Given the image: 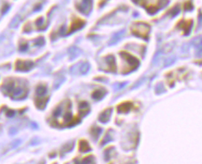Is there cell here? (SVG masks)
<instances>
[{
    "label": "cell",
    "mask_w": 202,
    "mask_h": 164,
    "mask_svg": "<svg viewBox=\"0 0 202 164\" xmlns=\"http://www.w3.org/2000/svg\"><path fill=\"white\" fill-rule=\"evenodd\" d=\"M131 33L135 36L141 37L144 39H148L149 32H150V26L145 22H134L131 27Z\"/></svg>",
    "instance_id": "6da1fadb"
},
{
    "label": "cell",
    "mask_w": 202,
    "mask_h": 164,
    "mask_svg": "<svg viewBox=\"0 0 202 164\" xmlns=\"http://www.w3.org/2000/svg\"><path fill=\"white\" fill-rule=\"evenodd\" d=\"M77 9L85 15H89L92 9V0H80L77 5Z\"/></svg>",
    "instance_id": "7a4b0ae2"
},
{
    "label": "cell",
    "mask_w": 202,
    "mask_h": 164,
    "mask_svg": "<svg viewBox=\"0 0 202 164\" xmlns=\"http://www.w3.org/2000/svg\"><path fill=\"white\" fill-rule=\"evenodd\" d=\"M84 25H85V20L77 18V17H73L72 19V22H71L70 28H69V33L75 32L78 29H81Z\"/></svg>",
    "instance_id": "3957f363"
},
{
    "label": "cell",
    "mask_w": 202,
    "mask_h": 164,
    "mask_svg": "<svg viewBox=\"0 0 202 164\" xmlns=\"http://www.w3.org/2000/svg\"><path fill=\"white\" fill-rule=\"evenodd\" d=\"M192 26V20H184V22H180L178 24V27L183 29L184 31H186V35H188L189 32H190V29Z\"/></svg>",
    "instance_id": "277c9868"
},
{
    "label": "cell",
    "mask_w": 202,
    "mask_h": 164,
    "mask_svg": "<svg viewBox=\"0 0 202 164\" xmlns=\"http://www.w3.org/2000/svg\"><path fill=\"white\" fill-rule=\"evenodd\" d=\"M78 148H79V150H80L81 152H87V151L90 150V146H89V144H88V142L86 140H80V141H79Z\"/></svg>",
    "instance_id": "5b68a950"
},
{
    "label": "cell",
    "mask_w": 202,
    "mask_h": 164,
    "mask_svg": "<svg viewBox=\"0 0 202 164\" xmlns=\"http://www.w3.org/2000/svg\"><path fill=\"white\" fill-rule=\"evenodd\" d=\"M110 114H111V109H106V110H104L102 114L100 115L99 120L102 121V123H107L109 120V117H110Z\"/></svg>",
    "instance_id": "8992f818"
},
{
    "label": "cell",
    "mask_w": 202,
    "mask_h": 164,
    "mask_svg": "<svg viewBox=\"0 0 202 164\" xmlns=\"http://www.w3.org/2000/svg\"><path fill=\"white\" fill-rule=\"evenodd\" d=\"M101 132H102V129L99 128L98 126H95V127H92L91 130H90V134L91 136L93 137V139H97V138L99 137Z\"/></svg>",
    "instance_id": "52a82bcc"
},
{
    "label": "cell",
    "mask_w": 202,
    "mask_h": 164,
    "mask_svg": "<svg viewBox=\"0 0 202 164\" xmlns=\"http://www.w3.org/2000/svg\"><path fill=\"white\" fill-rule=\"evenodd\" d=\"M20 63V68L19 70H26L28 69H30L32 65H33V63L30 62V61H19Z\"/></svg>",
    "instance_id": "ba28073f"
},
{
    "label": "cell",
    "mask_w": 202,
    "mask_h": 164,
    "mask_svg": "<svg viewBox=\"0 0 202 164\" xmlns=\"http://www.w3.org/2000/svg\"><path fill=\"white\" fill-rule=\"evenodd\" d=\"M130 107H131V105H130L129 103L121 104L120 106L118 107V110L120 112H127V111H129V109H130Z\"/></svg>",
    "instance_id": "9c48e42d"
},
{
    "label": "cell",
    "mask_w": 202,
    "mask_h": 164,
    "mask_svg": "<svg viewBox=\"0 0 202 164\" xmlns=\"http://www.w3.org/2000/svg\"><path fill=\"white\" fill-rule=\"evenodd\" d=\"M112 140V134H109V131L108 133L105 134V136L103 137V139L102 140V143H101V145H104L106 144V143L110 142Z\"/></svg>",
    "instance_id": "30bf717a"
},
{
    "label": "cell",
    "mask_w": 202,
    "mask_h": 164,
    "mask_svg": "<svg viewBox=\"0 0 202 164\" xmlns=\"http://www.w3.org/2000/svg\"><path fill=\"white\" fill-rule=\"evenodd\" d=\"M179 11H180V7H179V6L178 5H175L173 7L171 8V15L172 16V17H174L175 15H177L178 13H179Z\"/></svg>",
    "instance_id": "8fae6325"
},
{
    "label": "cell",
    "mask_w": 202,
    "mask_h": 164,
    "mask_svg": "<svg viewBox=\"0 0 202 164\" xmlns=\"http://www.w3.org/2000/svg\"><path fill=\"white\" fill-rule=\"evenodd\" d=\"M113 148V146L112 148H106V150L104 151V159H105V161H107V159H109L111 158V151H113L114 149H112Z\"/></svg>",
    "instance_id": "7c38bea8"
},
{
    "label": "cell",
    "mask_w": 202,
    "mask_h": 164,
    "mask_svg": "<svg viewBox=\"0 0 202 164\" xmlns=\"http://www.w3.org/2000/svg\"><path fill=\"white\" fill-rule=\"evenodd\" d=\"M103 96V91H95L94 93H93V98H94L100 99V98H102Z\"/></svg>",
    "instance_id": "4fadbf2b"
},
{
    "label": "cell",
    "mask_w": 202,
    "mask_h": 164,
    "mask_svg": "<svg viewBox=\"0 0 202 164\" xmlns=\"http://www.w3.org/2000/svg\"><path fill=\"white\" fill-rule=\"evenodd\" d=\"M46 92V87L43 86V85H39L38 87H37V90H36V93L38 95H43L44 93Z\"/></svg>",
    "instance_id": "5bb4252c"
},
{
    "label": "cell",
    "mask_w": 202,
    "mask_h": 164,
    "mask_svg": "<svg viewBox=\"0 0 202 164\" xmlns=\"http://www.w3.org/2000/svg\"><path fill=\"white\" fill-rule=\"evenodd\" d=\"M184 9L186 10H192L193 9V5L191 1H186L184 3Z\"/></svg>",
    "instance_id": "9a60e30c"
},
{
    "label": "cell",
    "mask_w": 202,
    "mask_h": 164,
    "mask_svg": "<svg viewBox=\"0 0 202 164\" xmlns=\"http://www.w3.org/2000/svg\"><path fill=\"white\" fill-rule=\"evenodd\" d=\"M53 164H57V163H53Z\"/></svg>",
    "instance_id": "2e32d148"
}]
</instances>
